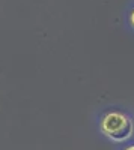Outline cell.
Wrapping results in <instances>:
<instances>
[{"label":"cell","mask_w":134,"mask_h":150,"mask_svg":"<svg viewBox=\"0 0 134 150\" xmlns=\"http://www.w3.org/2000/svg\"><path fill=\"white\" fill-rule=\"evenodd\" d=\"M101 132L116 143H124L133 137V120L119 111H110L100 122Z\"/></svg>","instance_id":"6da1fadb"},{"label":"cell","mask_w":134,"mask_h":150,"mask_svg":"<svg viewBox=\"0 0 134 150\" xmlns=\"http://www.w3.org/2000/svg\"><path fill=\"white\" fill-rule=\"evenodd\" d=\"M130 24H131L133 29H134V9L131 11V14H130Z\"/></svg>","instance_id":"7a4b0ae2"},{"label":"cell","mask_w":134,"mask_h":150,"mask_svg":"<svg viewBox=\"0 0 134 150\" xmlns=\"http://www.w3.org/2000/svg\"><path fill=\"white\" fill-rule=\"evenodd\" d=\"M125 150H134V146H130V147H127Z\"/></svg>","instance_id":"3957f363"}]
</instances>
